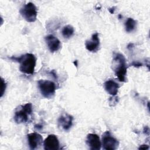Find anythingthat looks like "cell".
I'll list each match as a JSON object with an SVG mask.
<instances>
[{"instance_id": "6da1fadb", "label": "cell", "mask_w": 150, "mask_h": 150, "mask_svg": "<svg viewBox=\"0 0 150 150\" xmlns=\"http://www.w3.org/2000/svg\"><path fill=\"white\" fill-rule=\"evenodd\" d=\"M13 61L19 63V70L26 74H32L35 71L36 59L32 53H26L19 57L12 56L10 57Z\"/></svg>"}, {"instance_id": "7a4b0ae2", "label": "cell", "mask_w": 150, "mask_h": 150, "mask_svg": "<svg viewBox=\"0 0 150 150\" xmlns=\"http://www.w3.org/2000/svg\"><path fill=\"white\" fill-rule=\"evenodd\" d=\"M113 60L115 65L114 68L115 76L117 77L119 81L121 82H125L127 80L126 76L127 66L126 59L124 56L121 53H115L114 55Z\"/></svg>"}, {"instance_id": "3957f363", "label": "cell", "mask_w": 150, "mask_h": 150, "mask_svg": "<svg viewBox=\"0 0 150 150\" xmlns=\"http://www.w3.org/2000/svg\"><path fill=\"white\" fill-rule=\"evenodd\" d=\"M33 111L32 104L30 103L19 106L15 112L14 121L17 124L26 123Z\"/></svg>"}, {"instance_id": "277c9868", "label": "cell", "mask_w": 150, "mask_h": 150, "mask_svg": "<svg viewBox=\"0 0 150 150\" xmlns=\"http://www.w3.org/2000/svg\"><path fill=\"white\" fill-rule=\"evenodd\" d=\"M38 88L41 94L46 98H52L56 92V85L54 82L48 80H39L38 81Z\"/></svg>"}, {"instance_id": "5b68a950", "label": "cell", "mask_w": 150, "mask_h": 150, "mask_svg": "<svg viewBox=\"0 0 150 150\" xmlns=\"http://www.w3.org/2000/svg\"><path fill=\"white\" fill-rule=\"evenodd\" d=\"M19 12L24 19L28 22H34L36 20L37 8L35 4L32 2H28L24 5L21 8Z\"/></svg>"}, {"instance_id": "8992f818", "label": "cell", "mask_w": 150, "mask_h": 150, "mask_svg": "<svg viewBox=\"0 0 150 150\" xmlns=\"http://www.w3.org/2000/svg\"><path fill=\"white\" fill-rule=\"evenodd\" d=\"M103 149L105 150H115L119 145L118 141L112 136L109 131H105L102 136V142Z\"/></svg>"}, {"instance_id": "52a82bcc", "label": "cell", "mask_w": 150, "mask_h": 150, "mask_svg": "<svg viewBox=\"0 0 150 150\" xmlns=\"http://www.w3.org/2000/svg\"><path fill=\"white\" fill-rule=\"evenodd\" d=\"M73 117L72 115L64 113L57 120V125L59 128L63 131H69L73 125Z\"/></svg>"}, {"instance_id": "ba28073f", "label": "cell", "mask_w": 150, "mask_h": 150, "mask_svg": "<svg viewBox=\"0 0 150 150\" xmlns=\"http://www.w3.org/2000/svg\"><path fill=\"white\" fill-rule=\"evenodd\" d=\"M27 139L30 149H36L42 145L43 138L42 135L37 132H32L27 135Z\"/></svg>"}, {"instance_id": "9c48e42d", "label": "cell", "mask_w": 150, "mask_h": 150, "mask_svg": "<svg viewBox=\"0 0 150 150\" xmlns=\"http://www.w3.org/2000/svg\"><path fill=\"white\" fill-rule=\"evenodd\" d=\"M87 145L91 150H99L101 147L100 137L96 134H88L86 140Z\"/></svg>"}, {"instance_id": "30bf717a", "label": "cell", "mask_w": 150, "mask_h": 150, "mask_svg": "<svg viewBox=\"0 0 150 150\" xmlns=\"http://www.w3.org/2000/svg\"><path fill=\"white\" fill-rule=\"evenodd\" d=\"M45 150H57L59 149V141L57 137L54 134H50L43 142Z\"/></svg>"}, {"instance_id": "8fae6325", "label": "cell", "mask_w": 150, "mask_h": 150, "mask_svg": "<svg viewBox=\"0 0 150 150\" xmlns=\"http://www.w3.org/2000/svg\"><path fill=\"white\" fill-rule=\"evenodd\" d=\"M45 42L49 50L53 53L59 50L61 47L60 41L53 35H48L45 38Z\"/></svg>"}, {"instance_id": "7c38bea8", "label": "cell", "mask_w": 150, "mask_h": 150, "mask_svg": "<svg viewBox=\"0 0 150 150\" xmlns=\"http://www.w3.org/2000/svg\"><path fill=\"white\" fill-rule=\"evenodd\" d=\"M100 39L98 33H94L92 35L90 40H87L85 42V46L87 50L91 52H96L100 47Z\"/></svg>"}, {"instance_id": "4fadbf2b", "label": "cell", "mask_w": 150, "mask_h": 150, "mask_svg": "<svg viewBox=\"0 0 150 150\" xmlns=\"http://www.w3.org/2000/svg\"><path fill=\"white\" fill-rule=\"evenodd\" d=\"M104 87L105 91L112 96L117 95L120 88L119 84L112 79L107 80L104 83Z\"/></svg>"}, {"instance_id": "5bb4252c", "label": "cell", "mask_w": 150, "mask_h": 150, "mask_svg": "<svg viewBox=\"0 0 150 150\" xmlns=\"http://www.w3.org/2000/svg\"><path fill=\"white\" fill-rule=\"evenodd\" d=\"M74 32V29L70 25H67L64 26L62 30V36L65 39L70 38L73 35Z\"/></svg>"}, {"instance_id": "9a60e30c", "label": "cell", "mask_w": 150, "mask_h": 150, "mask_svg": "<svg viewBox=\"0 0 150 150\" xmlns=\"http://www.w3.org/2000/svg\"><path fill=\"white\" fill-rule=\"evenodd\" d=\"M124 25H125V31L129 33V32H132L136 28L137 22L134 19H132L131 18H129L125 22Z\"/></svg>"}, {"instance_id": "2e32d148", "label": "cell", "mask_w": 150, "mask_h": 150, "mask_svg": "<svg viewBox=\"0 0 150 150\" xmlns=\"http://www.w3.org/2000/svg\"><path fill=\"white\" fill-rule=\"evenodd\" d=\"M118 102V98L117 97H115V96H112L109 99V104L111 107L115 106Z\"/></svg>"}, {"instance_id": "e0dca14e", "label": "cell", "mask_w": 150, "mask_h": 150, "mask_svg": "<svg viewBox=\"0 0 150 150\" xmlns=\"http://www.w3.org/2000/svg\"><path fill=\"white\" fill-rule=\"evenodd\" d=\"M1 97H2L5 91V89L6 87V84L5 80L1 78Z\"/></svg>"}, {"instance_id": "ac0fdd59", "label": "cell", "mask_w": 150, "mask_h": 150, "mask_svg": "<svg viewBox=\"0 0 150 150\" xmlns=\"http://www.w3.org/2000/svg\"><path fill=\"white\" fill-rule=\"evenodd\" d=\"M131 65L135 67H140L142 66V64L138 62H134L132 63Z\"/></svg>"}, {"instance_id": "d6986e66", "label": "cell", "mask_w": 150, "mask_h": 150, "mask_svg": "<svg viewBox=\"0 0 150 150\" xmlns=\"http://www.w3.org/2000/svg\"><path fill=\"white\" fill-rule=\"evenodd\" d=\"M149 149V146L147 145H141L139 147V149Z\"/></svg>"}]
</instances>
